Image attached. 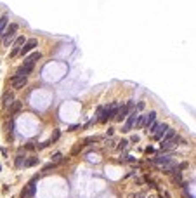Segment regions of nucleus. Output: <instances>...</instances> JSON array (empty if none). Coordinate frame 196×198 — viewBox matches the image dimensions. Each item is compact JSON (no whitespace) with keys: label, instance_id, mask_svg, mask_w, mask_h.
Returning <instances> with one entry per match:
<instances>
[{"label":"nucleus","instance_id":"nucleus-11","mask_svg":"<svg viewBox=\"0 0 196 198\" xmlns=\"http://www.w3.org/2000/svg\"><path fill=\"white\" fill-rule=\"evenodd\" d=\"M118 103H111L108 108H106V113H108V118H115L116 117V111H118Z\"/></svg>","mask_w":196,"mask_h":198},{"label":"nucleus","instance_id":"nucleus-19","mask_svg":"<svg viewBox=\"0 0 196 198\" xmlns=\"http://www.w3.org/2000/svg\"><path fill=\"white\" fill-rule=\"evenodd\" d=\"M175 137V130L174 129H167L165 136H163V141H168V139H174Z\"/></svg>","mask_w":196,"mask_h":198},{"label":"nucleus","instance_id":"nucleus-28","mask_svg":"<svg viewBox=\"0 0 196 198\" xmlns=\"http://www.w3.org/2000/svg\"><path fill=\"white\" fill-rule=\"evenodd\" d=\"M136 198H144V195H136Z\"/></svg>","mask_w":196,"mask_h":198},{"label":"nucleus","instance_id":"nucleus-6","mask_svg":"<svg viewBox=\"0 0 196 198\" xmlns=\"http://www.w3.org/2000/svg\"><path fill=\"white\" fill-rule=\"evenodd\" d=\"M26 80L28 77H19V75H14L12 80H11V85L14 87V89H21V87H24L26 85Z\"/></svg>","mask_w":196,"mask_h":198},{"label":"nucleus","instance_id":"nucleus-24","mask_svg":"<svg viewBox=\"0 0 196 198\" xmlns=\"http://www.w3.org/2000/svg\"><path fill=\"white\" fill-rule=\"evenodd\" d=\"M23 163H24V158L21 155H18L16 157V167H23Z\"/></svg>","mask_w":196,"mask_h":198},{"label":"nucleus","instance_id":"nucleus-18","mask_svg":"<svg viewBox=\"0 0 196 198\" xmlns=\"http://www.w3.org/2000/svg\"><path fill=\"white\" fill-rule=\"evenodd\" d=\"M155 120H156V113H155V111H151L149 115H146V123H144V125H146V127H149Z\"/></svg>","mask_w":196,"mask_h":198},{"label":"nucleus","instance_id":"nucleus-7","mask_svg":"<svg viewBox=\"0 0 196 198\" xmlns=\"http://www.w3.org/2000/svg\"><path fill=\"white\" fill-rule=\"evenodd\" d=\"M23 43H24V37H19V38H16L14 42V47H12V51H11V58H14V56H18L21 51V47H23Z\"/></svg>","mask_w":196,"mask_h":198},{"label":"nucleus","instance_id":"nucleus-9","mask_svg":"<svg viewBox=\"0 0 196 198\" xmlns=\"http://www.w3.org/2000/svg\"><path fill=\"white\" fill-rule=\"evenodd\" d=\"M175 144H177V137H174V139H168V141H161L160 148H161V151H167V150L175 148Z\"/></svg>","mask_w":196,"mask_h":198},{"label":"nucleus","instance_id":"nucleus-22","mask_svg":"<svg viewBox=\"0 0 196 198\" xmlns=\"http://www.w3.org/2000/svg\"><path fill=\"white\" fill-rule=\"evenodd\" d=\"M99 137L97 136H92V137H87V139H83V144H87V142H97Z\"/></svg>","mask_w":196,"mask_h":198},{"label":"nucleus","instance_id":"nucleus-2","mask_svg":"<svg viewBox=\"0 0 196 198\" xmlns=\"http://www.w3.org/2000/svg\"><path fill=\"white\" fill-rule=\"evenodd\" d=\"M37 179H40V176H35V177L24 186V189H23V193H21V198H33L35 197V193H37V184H35Z\"/></svg>","mask_w":196,"mask_h":198},{"label":"nucleus","instance_id":"nucleus-1","mask_svg":"<svg viewBox=\"0 0 196 198\" xmlns=\"http://www.w3.org/2000/svg\"><path fill=\"white\" fill-rule=\"evenodd\" d=\"M16 31H18V24H16V23L7 24V28H5V31H4V35H2L4 45H9V43H11V40L16 37Z\"/></svg>","mask_w":196,"mask_h":198},{"label":"nucleus","instance_id":"nucleus-4","mask_svg":"<svg viewBox=\"0 0 196 198\" xmlns=\"http://www.w3.org/2000/svg\"><path fill=\"white\" fill-rule=\"evenodd\" d=\"M136 120H137V110H134V111H130V113H129V118H127V122H125V125H123L121 132H130V129L134 127Z\"/></svg>","mask_w":196,"mask_h":198},{"label":"nucleus","instance_id":"nucleus-25","mask_svg":"<svg viewBox=\"0 0 196 198\" xmlns=\"http://www.w3.org/2000/svg\"><path fill=\"white\" fill-rule=\"evenodd\" d=\"M50 169H56V163H49V165H45V167H43V172H49Z\"/></svg>","mask_w":196,"mask_h":198},{"label":"nucleus","instance_id":"nucleus-23","mask_svg":"<svg viewBox=\"0 0 196 198\" xmlns=\"http://www.w3.org/2000/svg\"><path fill=\"white\" fill-rule=\"evenodd\" d=\"M59 136H61V132H59V130H54V136L49 139V141H50V144H52V142H56V141L59 139Z\"/></svg>","mask_w":196,"mask_h":198},{"label":"nucleus","instance_id":"nucleus-15","mask_svg":"<svg viewBox=\"0 0 196 198\" xmlns=\"http://www.w3.org/2000/svg\"><path fill=\"white\" fill-rule=\"evenodd\" d=\"M7 24H9V16H2V18H0V37L4 35V31H5V28H7Z\"/></svg>","mask_w":196,"mask_h":198},{"label":"nucleus","instance_id":"nucleus-3","mask_svg":"<svg viewBox=\"0 0 196 198\" xmlns=\"http://www.w3.org/2000/svg\"><path fill=\"white\" fill-rule=\"evenodd\" d=\"M132 106H134V101H129L125 106H121V108H118V111H116V117L115 118L118 120V122H121L123 118H127V115L130 113V110H132Z\"/></svg>","mask_w":196,"mask_h":198},{"label":"nucleus","instance_id":"nucleus-17","mask_svg":"<svg viewBox=\"0 0 196 198\" xmlns=\"http://www.w3.org/2000/svg\"><path fill=\"white\" fill-rule=\"evenodd\" d=\"M144 123H146V115H137V120H136V129H141V127H144Z\"/></svg>","mask_w":196,"mask_h":198},{"label":"nucleus","instance_id":"nucleus-14","mask_svg":"<svg viewBox=\"0 0 196 198\" xmlns=\"http://www.w3.org/2000/svg\"><path fill=\"white\" fill-rule=\"evenodd\" d=\"M21 106H23V103L21 101H14L11 106H9V111H11V115H14V113H18L21 110Z\"/></svg>","mask_w":196,"mask_h":198},{"label":"nucleus","instance_id":"nucleus-21","mask_svg":"<svg viewBox=\"0 0 196 198\" xmlns=\"http://www.w3.org/2000/svg\"><path fill=\"white\" fill-rule=\"evenodd\" d=\"M127 144H129V141H127V139H121V141L118 142V150H125Z\"/></svg>","mask_w":196,"mask_h":198},{"label":"nucleus","instance_id":"nucleus-20","mask_svg":"<svg viewBox=\"0 0 196 198\" xmlns=\"http://www.w3.org/2000/svg\"><path fill=\"white\" fill-rule=\"evenodd\" d=\"M50 160H52L50 163H56V165H58V163H61V162H62V155H61V153H56L54 157H50Z\"/></svg>","mask_w":196,"mask_h":198},{"label":"nucleus","instance_id":"nucleus-5","mask_svg":"<svg viewBox=\"0 0 196 198\" xmlns=\"http://www.w3.org/2000/svg\"><path fill=\"white\" fill-rule=\"evenodd\" d=\"M37 43H38V42H37V38H30L28 42H24V43H23V47H21L19 52L23 54V56H24V54H28L30 51H33V49L37 47Z\"/></svg>","mask_w":196,"mask_h":198},{"label":"nucleus","instance_id":"nucleus-8","mask_svg":"<svg viewBox=\"0 0 196 198\" xmlns=\"http://www.w3.org/2000/svg\"><path fill=\"white\" fill-rule=\"evenodd\" d=\"M167 129H168V125H167V123H158L156 132L153 134V136H155V139H156V141H160V139H163V136H165V132H167Z\"/></svg>","mask_w":196,"mask_h":198},{"label":"nucleus","instance_id":"nucleus-12","mask_svg":"<svg viewBox=\"0 0 196 198\" xmlns=\"http://www.w3.org/2000/svg\"><path fill=\"white\" fill-rule=\"evenodd\" d=\"M12 103H14V96H12V92H5V94L2 96V104H4V106H7V108H9Z\"/></svg>","mask_w":196,"mask_h":198},{"label":"nucleus","instance_id":"nucleus-10","mask_svg":"<svg viewBox=\"0 0 196 198\" xmlns=\"http://www.w3.org/2000/svg\"><path fill=\"white\" fill-rule=\"evenodd\" d=\"M31 70H33V64H23L19 70H18L16 75H19V77H28V75L31 73Z\"/></svg>","mask_w":196,"mask_h":198},{"label":"nucleus","instance_id":"nucleus-13","mask_svg":"<svg viewBox=\"0 0 196 198\" xmlns=\"http://www.w3.org/2000/svg\"><path fill=\"white\" fill-rule=\"evenodd\" d=\"M40 58H42V54H40V52H33L30 58H26V59H24L23 64H35V61H38Z\"/></svg>","mask_w":196,"mask_h":198},{"label":"nucleus","instance_id":"nucleus-27","mask_svg":"<svg viewBox=\"0 0 196 198\" xmlns=\"http://www.w3.org/2000/svg\"><path fill=\"white\" fill-rule=\"evenodd\" d=\"M113 132H115V129H108V132H106V134H108V136H113Z\"/></svg>","mask_w":196,"mask_h":198},{"label":"nucleus","instance_id":"nucleus-29","mask_svg":"<svg viewBox=\"0 0 196 198\" xmlns=\"http://www.w3.org/2000/svg\"><path fill=\"white\" fill-rule=\"evenodd\" d=\"M0 170H2V165H0Z\"/></svg>","mask_w":196,"mask_h":198},{"label":"nucleus","instance_id":"nucleus-26","mask_svg":"<svg viewBox=\"0 0 196 198\" xmlns=\"http://www.w3.org/2000/svg\"><path fill=\"white\" fill-rule=\"evenodd\" d=\"M49 144H50V141H45V142H40V144H38V150H42V148H47Z\"/></svg>","mask_w":196,"mask_h":198},{"label":"nucleus","instance_id":"nucleus-16","mask_svg":"<svg viewBox=\"0 0 196 198\" xmlns=\"http://www.w3.org/2000/svg\"><path fill=\"white\" fill-rule=\"evenodd\" d=\"M38 162H40V160L37 158V157H31V158L24 160V163H23V167H26V169H28V167H35V165H37Z\"/></svg>","mask_w":196,"mask_h":198}]
</instances>
